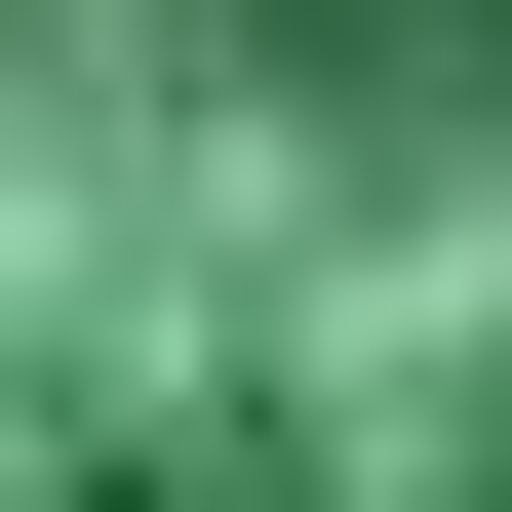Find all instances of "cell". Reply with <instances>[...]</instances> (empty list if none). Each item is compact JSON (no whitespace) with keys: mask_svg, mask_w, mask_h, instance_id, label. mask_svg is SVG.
Masks as SVG:
<instances>
[{"mask_svg":"<svg viewBox=\"0 0 512 512\" xmlns=\"http://www.w3.org/2000/svg\"><path fill=\"white\" fill-rule=\"evenodd\" d=\"M0 512H512V0H0Z\"/></svg>","mask_w":512,"mask_h":512,"instance_id":"cell-1","label":"cell"}]
</instances>
